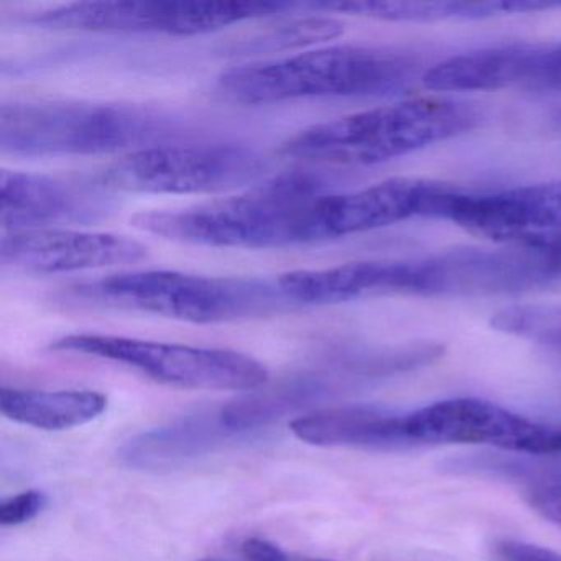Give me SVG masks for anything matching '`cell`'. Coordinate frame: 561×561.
<instances>
[{"mask_svg":"<svg viewBox=\"0 0 561 561\" xmlns=\"http://www.w3.org/2000/svg\"><path fill=\"white\" fill-rule=\"evenodd\" d=\"M199 561H234V560H226V558H206V560Z\"/></svg>","mask_w":561,"mask_h":561,"instance_id":"83f0119b","label":"cell"},{"mask_svg":"<svg viewBox=\"0 0 561 561\" xmlns=\"http://www.w3.org/2000/svg\"><path fill=\"white\" fill-rule=\"evenodd\" d=\"M327 193L330 188L320 175L300 170L205 205L139 213L130 222L147 234L206 248L313 244L314 213Z\"/></svg>","mask_w":561,"mask_h":561,"instance_id":"6da1fadb","label":"cell"},{"mask_svg":"<svg viewBox=\"0 0 561 561\" xmlns=\"http://www.w3.org/2000/svg\"><path fill=\"white\" fill-rule=\"evenodd\" d=\"M422 83L439 93H561V44L501 45L456 55L426 70Z\"/></svg>","mask_w":561,"mask_h":561,"instance_id":"7c38bea8","label":"cell"},{"mask_svg":"<svg viewBox=\"0 0 561 561\" xmlns=\"http://www.w3.org/2000/svg\"><path fill=\"white\" fill-rule=\"evenodd\" d=\"M179 121L137 104L27 101L0 110V149L19 157L137 152L179 136Z\"/></svg>","mask_w":561,"mask_h":561,"instance_id":"3957f363","label":"cell"},{"mask_svg":"<svg viewBox=\"0 0 561 561\" xmlns=\"http://www.w3.org/2000/svg\"><path fill=\"white\" fill-rule=\"evenodd\" d=\"M415 445H479L504 451L548 455L550 428L479 399H449L405 415Z\"/></svg>","mask_w":561,"mask_h":561,"instance_id":"8fae6325","label":"cell"},{"mask_svg":"<svg viewBox=\"0 0 561 561\" xmlns=\"http://www.w3.org/2000/svg\"><path fill=\"white\" fill-rule=\"evenodd\" d=\"M267 162L239 144H159L127 153L96 176L111 193L215 195L257 185Z\"/></svg>","mask_w":561,"mask_h":561,"instance_id":"52a82bcc","label":"cell"},{"mask_svg":"<svg viewBox=\"0 0 561 561\" xmlns=\"http://www.w3.org/2000/svg\"><path fill=\"white\" fill-rule=\"evenodd\" d=\"M494 561H561V553L528 541L501 540L494 545Z\"/></svg>","mask_w":561,"mask_h":561,"instance_id":"cb8c5ba5","label":"cell"},{"mask_svg":"<svg viewBox=\"0 0 561 561\" xmlns=\"http://www.w3.org/2000/svg\"><path fill=\"white\" fill-rule=\"evenodd\" d=\"M106 409V396L94 390L0 389V412L22 425L47 432L87 425Z\"/></svg>","mask_w":561,"mask_h":561,"instance_id":"d6986e66","label":"cell"},{"mask_svg":"<svg viewBox=\"0 0 561 561\" xmlns=\"http://www.w3.org/2000/svg\"><path fill=\"white\" fill-rule=\"evenodd\" d=\"M443 188L428 180L390 179L356 192L327 193L314 213V242L428 218L430 206Z\"/></svg>","mask_w":561,"mask_h":561,"instance_id":"9a60e30c","label":"cell"},{"mask_svg":"<svg viewBox=\"0 0 561 561\" xmlns=\"http://www.w3.org/2000/svg\"><path fill=\"white\" fill-rule=\"evenodd\" d=\"M561 291V236L455 249L410 262L409 295L502 297Z\"/></svg>","mask_w":561,"mask_h":561,"instance_id":"8992f818","label":"cell"},{"mask_svg":"<svg viewBox=\"0 0 561 561\" xmlns=\"http://www.w3.org/2000/svg\"><path fill=\"white\" fill-rule=\"evenodd\" d=\"M344 27L336 19L317 18L307 21L294 22L282 27L262 41H255L254 47L262 50H285V48L304 47V45L321 44L333 41L343 34Z\"/></svg>","mask_w":561,"mask_h":561,"instance_id":"7402d4cb","label":"cell"},{"mask_svg":"<svg viewBox=\"0 0 561 561\" xmlns=\"http://www.w3.org/2000/svg\"><path fill=\"white\" fill-rule=\"evenodd\" d=\"M48 495L45 492L31 489L0 502V524L4 527L27 524L45 511Z\"/></svg>","mask_w":561,"mask_h":561,"instance_id":"603a6c76","label":"cell"},{"mask_svg":"<svg viewBox=\"0 0 561 561\" xmlns=\"http://www.w3.org/2000/svg\"><path fill=\"white\" fill-rule=\"evenodd\" d=\"M428 218L445 219L499 244L561 236V180L466 195L446 186Z\"/></svg>","mask_w":561,"mask_h":561,"instance_id":"30bf717a","label":"cell"},{"mask_svg":"<svg viewBox=\"0 0 561 561\" xmlns=\"http://www.w3.org/2000/svg\"><path fill=\"white\" fill-rule=\"evenodd\" d=\"M51 351L113 360L182 389L236 392L259 389L268 380L264 364L238 351L94 333L68 334L55 341Z\"/></svg>","mask_w":561,"mask_h":561,"instance_id":"ba28073f","label":"cell"},{"mask_svg":"<svg viewBox=\"0 0 561 561\" xmlns=\"http://www.w3.org/2000/svg\"><path fill=\"white\" fill-rule=\"evenodd\" d=\"M321 11L359 15L386 22L481 21L499 15L517 14L515 0L495 2H407V0H363V2H327L314 4Z\"/></svg>","mask_w":561,"mask_h":561,"instance_id":"ffe728a7","label":"cell"},{"mask_svg":"<svg viewBox=\"0 0 561 561\" xmlns=\"http://www.w3.org/2000/svg\"><path fill=\"white\" fill-rule=\"evenodd\" d=\"M111 192L98 183L28 172L0 173V219L5 231L50 229L104 218Z\"/></svg>","mask_w":561,"mask_h":561,"instance_id":"5bb4252c","label":"cell"},{"mask_svg":"<svg viewBox=\"0 0 561 561\" xmlns=\"http://www.w3.org/2000/svg\"><path fill=\"white\" fill-rule=\"evenodd\" d=\"M495 328L561 347V307H514L494 318Z\"/></svg>","mask_w":561,"mask_h":561,"instance_id":"44dd1931","label":"cell"},{"mask_svg":"<svg viewBox=\"0 0 561 561\" xmlns=\"http://www.w3.org/2000/svg\"><path fill=\"white\" fill-rule=\"evenodd\" d=\"M548 451H550V455H553V453H561V428H551L550 442H548Z\"/></svg>","mask_w":561,"mask_h":561,"instance_id":"484cf974","label":"cell"},{"mask_svg":"<svg viewBox=\"0 0 561 561\" xmlns=\"http://www.w3.org/2000/svg\"><path fill=\"white\" fill-rule=\"evenodd\" d=\"M219 412L196 413L169 426H160L130 439L121 456L134 468L159 469L180 465L186 459L211 451L231 436Z\"/></svg>","mask_w":561,"mask_h":561,"instance_id":"ac0fdd59","label":"cell"},{"mask_svg":"<svg viewBox=\"0 0 561 561\" xmlns=\"http://www.w3.org/2000/svg\"><path fill=\"white\" fill-rule=\"evenodd\" d=\"M479 121L471 104L419 98L314 124L290 137L282 153L323 165H379L462 136Z\"/></svg>","mask_w":561,"mask_h":561,"instance_id":"277c9868","label":"cell"},{"mask_svg":"<svg viewBox=\"0 0 561 561\" xmlns=\"http://www.w3.org/2000/svg\"><path fill=\"white\" fill-rule=\"evenodd\" d=\"M295 561H333V560H321V558H300L297 557Z\"/></svg>","mask_w":561,"mask_h":561,"instance_id":"4316f807","label":"cell"},{"mask_svg":"<svg viewBox=\"0 0 561 561\" xmlns=\"http://www.w3.org/2000/svg\"><path fill=\"white\" fill-rule=\"evenodd\" d=\"M64 304L157 314L209 324L265 317L290 308L277 280L221 278L176 271L110 275L68 288Z\"/></svg>","mask_w":561,"mask_h":561,"instance_id":"5b68a950","label":"cell"},{"mask_svg":"<svg viewBox=\"0 0 561 561\" xmlns=\"http://www.w3.org/2000/svg\"><path fill=\"white\" fill-rule=\"evenodd\" d=\"M405 415L373 405L334 407L298 416L294 435L323 448L403 449L413 446L405 433Z\"/></svg>","mask_w":561,"mask_h":561,"instance_id":"e0dca14e","label":"cell"},{"mask_svg":"<svg viewBox=\"0 0 561 561\" xmlns=\"http://www.w3.org/2000/svg\"><path fill=\"white\" fill-rule=\"evenodd\" d=\"M409 262H351L318 271H294L277 278L284 297L295 305L323 307L380 295H407Z\"/></svg>","mask_w":561,"mask_h":561,"instance_id":"2e32d148","label":"cell"},{"mask_svg":"<svg viewBox=\"0 0 561 561\" xmlns=\"http://www.w3.org/2000/svg\"><path fill=\"white\" fill-rule=\"evenodd\" d=\"M528 502L538 514L561 527V485H538L528 492Z\"/></svg>","mask_w":561,"mask_h":561,"instance_id":"d4e9b609","label":"cell"},{"mask_svg":"<svg viewBox=\"0 0 561 561\" xmlns=\"http://www.w3.org/2000/svg\"><path fill=\"white\" fill-rule=\"evenodd\" d=\"M149 259V249L127 236L50 228L8 232L0 245L5 268L27 274H67L134 265Z\"/></svg>","mask_w":561,"mask_h":561,"instance_id":"4fadbf2b","label":"cell"},{"mask_svg":"<svg viewBox=\"0 0 561 561\" xmlns=\"http://www.w3.org/2000/svg\"><path fill=\"white\" fill-rule=\"evenodd\" d=\"M288 2H188V0H114L77 2L38 12L32 24L60 31L101 34H160L193 37L229 25L291 11Z\"/></svg>","mask_w":561,"mask_h":561,"instance_id":"9c48e42d","label":"cell"},{"mask_svg":"<svg viewBox=\"0 0 561 561\" xmlns=\"http://www.w3.org/2000/svg\"><path fill=\"white\" fill-rule=\"evenodd\" d=\"M422 68L413 55L392 48L336 45L222 71L218 88L245 106L314 100L379 98L409 90Z\"/></svg>","mask_w":561,"mask_h":561,"instance_id":"7a4b0ae2","label":"cell"}]
</instances>
